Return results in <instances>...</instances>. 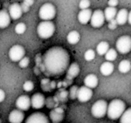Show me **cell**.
Returning a JSON list of instances; mask_svg holds the SVG:
<instances>
[{
  "label": "cell",
  "mask_w": 131,
  "mask_h": 123,
  "mask_svg": "<svg viewBox=\"0 0 131 123\" xmlns=\"http://www.w3.org/2000/svg\"><path fill=\"white\" fill-rule=\"evenodd\" d=\"M15 105H16L17 110H21V111H25V110H29L31 107V99L26 94H23L16 99Z\"/></svg>",
  "instance_id": "cell-10"
},
{
  "label": "cell",
  "mask_w": 131,
  "mask_h": 123,
  "mask_svg": "<svg viewBox=\"0 0 131 123\" xmlns=\"http://www.w3.org/2000/svg\"><path fill=\"white\" fill-rule=\"evenodd\" d=\"M39 16L44 21H50L56 16V7L50 3H45L39 10Z\"/></svg>",
  "instance_id": "cell-4"
},
{
  "label": "cell",
  "mask_w": 131,
  "mask_h": 123,
  "mask_svg": "<svg viewBox=\"0 0 131 123\" xmlns=\"http://www.w3.org/2000/svg\"><path fill=\"white\" fill-rule=\"evenodd\" d=\"M117 23H116V21H115V19L114 20H111V22H109V24H108V28L109 29H111V30H114V29H116L117 28Z\"/></svg>",
  "instance_id": "cell-37"
},
{
  "label": "cell",
  "mask_w": 131,
  "mask_h": 123,
  "mask_svg": "<svg viewBox=\"0 0 131 123\" xmlns=\"http://www.w3.org/2000/svg\"><path fill=\"white\" fill-rule=\"evenodd\" d=\"M95 58V51L93 49H87L84 53V58L86 61H92Z\"/></svg>",
  "instance_id": "cell-29"
},
{
  "label": "cell",
  "mask_w": 131,
  "mask_h": 123,
  "mask_svg": "<svg viewBox=\"0 0 131 123\" xmlns=\"http://www.w3.org/2000/svg\"><path fill=\"white\" fill-rule=\"evenodd\" d=\"M91 5V2L89 0H82L79 3V7L81 10H85V9H89V6Z\"/></svg>",
  "instance_id": "cell-34"
},
{
  "label": "cell",
  "mask_w": 131,
  "mask_h": 123,
  "mask_svg": "<svg viewBox=\"0 0 131 123\" xmlns=\"http://www.w3.org/2000/svg\"><path fill=\"white\" fill-rule=\"evenodd\" d=\"M23 87H24V90L25 91V92H31V91H32L33 88H34V84H33V82H31V80H28V81L24 82Z\"/></svg>",
  "instance_id": "cell-30"
},
{
  "label": "cell",
  "mask_w": 131,
  "mask_h": 123,
  "mask_svg": "<svg viewBox=\"0 0 131 123\" xmlns=\"http://www.w3.org/2000/svg\"><path fill=\"white\" fill-rule=\"evenodd\" d=\"M92 14H93V11L91 9L81 10L78 13V15H77L79 23L82 24H88V22H90V20H91Z\"/></svg>",
  "instance_id": "cell-16"
},
{
  "label": "cell",
  "mask_w": 131,
  "mask_h": 123,
  "mask_svg": "<svg viewBox=\"0 0 131 123\" xmlns=\"http://www.w3.org/2000/svg\"><path fill=\"white\" fill-rule=\"evenodd\" d=\"M45 103L47 104L48 108H52V107H54V104H53V98H51V97L47 98V101L45 100Z\"/></svg>",
  "instance_id": "cell-38"
},
{
  "label": "cell",
  "mask_w": 131,
  "mask_h": 123,
  "mask_svg": "<svg viewBox=\"0 0 131 123\" xmlns=\"http://www.w3.org/2000/svg\"><path fill=\"white\" fill-rule=\"evenodd\" d=\"M35 62H36V67H38L39 68V67H40V65H41V63H42V56H41V54H37L36 55V57H35Z\"/></svg>",
  "instance_id": "cell-36"
},
{
  "label": "cell",
  "mask_w": 131,
  "mask_h": 123,
  "mask_svg": "<svg viewBox=\"0 0 131 123\" xmlns=\"http://www.w3.org/2000/svg\"><path fill=\"white\" fill-rule=\"evenodd\" d=\"M118 4V0H110L109 2H108V5H109L110 7H116Z\"/></svg>",
  "instance_id": "cell-39"
},
{
  "label": "cell",
  "mask_w": 131,
  "mask_h": 123,
  "mask_svg": "<svg viewBox=\"0 0 131 123\" xmlns=\"http://www.w3.org/2000/svg\"><path fill=\"white\" fill-rule=\"evenodd\" d=\"M113 70H114V65L111 62H104V63L102 64V66L100 67L101 73L105 76H108L112 74Z\"/></svg>",
  "instance_id": "cell-20"
},
{
  "label": "cell",
  "mask_w": 131,
  "mask_h": 123,
  "mask_svg": "<svg viewBox=\"0 0 131 123\" xmlns=\"http://www.w3.org/2000/svg\"><path fill=\"white\" fill-rule=\"evenodd\" d=\"M130 68H131V63L129 60L124 59V60H122L119 63V65H118V70H119V72L122 73V74H126V73L129 72Z\"/></svg>",
  "instance_id": "cell-24"
},
{
  "label": "cell",
  "mask_w": 131,
  "mask_h": 123,
  "mask_svg": "<svg viewBox=\"0 0 131 123\" xmlns=\"http://www.w3.org/2000/svg\"><path fill=\"white\" fill-rule=\"evenodd\" d=\"M10 23H11V18H10L7 10H0V28L5 29L9 25Z\"/></svg>",
  "instance_id": "cell-17"
},
{
  "label": "cell",
  "mask_w": 131,
  "mask_h": 123,
  "mask_svg": "<svg viewBox=\"0 0 131 123\" xmlns=\"http://www.w3.org/2000/svg\"><path fill=\"white\" fill-rule=\"evenodd\" d=\"M117 12L118 11H117L116 7H110V6H108L107 8H105V10H104V12H103L105 21L111 22V20H114V18L116 17Z\"/></svg>",
  "instance_id": "cell-21"
},
{
  "label": "cell",
  "mask_w": 131,
  "mask_h": 123,
  "mask_svg": "<svg viewBox=\"0 0 131 123\" xmlns=\"http://www.w3.org/2000/svg\"><path fill=\"white\" fill-rule=\"evenodd\" d=\"M15 31L17 34H23V33H24L26 31L25 24H24V23H19V24H16V26H15Z\"/></svg>",
  "instance_id": "cell-28"
},
{
  "label": "cell",
  "mask_w": 131,
  "mask_h": 123,
  "mask_svg": "<svg viewBox=\"0 0 131 123\" xmlns=\"http://www.w3.org/2000/svg\"><path fill=\"white\" fill-rule=\"evenodd\" d=\"M21 7H22L23 14H24V13H27V12H29V10H30V7L26 6L25 5H24L23 3H22V5H21Z\"/></svg>",
  "instance_id": "cell-42"
},
{
  "label": "cell",
  "mask_w": 131,
  "mask_h": 123,
  "mask_svg": "<svg viewBox=\"0 0 131 123\" xmlns=\"http://www.w3.org/2000/svg\"><path fill=\"white\" fill-rule=\"evenodd\" d=\"M0 123H2V120H1V119H0Z\"/></svg>",
  "instance_id": "cell-45"
},
{
  "label": "cell",
  "mask_w": 131,
  "mask_h": 123,
  "mask_svg": "<svg viewBox=\"0 0 131 123\" xmlns=\"http://www.w3.org/2000/svg\"><path fill=\"white\" fill-rule=\"evenodd\" d=\"M33 3H34V2H33L32 0H24V2H23V4L25 5V6H28V7H31V6H32Z\"/></svg>",
  "instance_id": "cell-40"
},
{
  "label": "cell",
  "mask_w": 131,
  "mask_h": 123,
  "mask_svg": "<svg viewBox=\"0 0 131 123\" xmlns=\"http://www.w3.org/2000/svg\"><path fill=\"white\" fill-rule=\"evenodd\" d=\"M119 123H131V108H127L120 116Z\"/></svg>",
  "instance_id": "cell-26"
},
{
  "label": "cell",
  "mask_w": 131,
  "mask_h": 123,
  "mask_svg": "<svg viewBox=\"0 0 131 123\" xmlns=\"http://www.w3.org/2000/svg\"><path fill=\"white\" fill-rule=\"evenodd\" d=\"M77 90H78V86H77V85H73V86H71V88H70V90H69L70 99H72V100L77 99Z\"/></svg>",
  "instance_id": "cell-31"
},
{
  "label": "cell",
  "mask_w": 131,
  "mask_h": 123,
  "mask_svg": "<svg viewBox=\"0 0 131 123\" xmlns=\"http://www.w3.org/2000/svg\"><path fill=\"white\" fill-rule=\"evenodd\" d=\"M79 72H80V67H79V65L77 63V62H74V63H72L71 65L68 67L67 79L72 81L74 78L77 77V76H78Z\"/></svg>",
  "instance_id": "cell-15"
},
{
  "label": "cell",
  "mask_w": 131,
  "mask_h": 123,
  "mask_svg": "<svg viewBox=\"0 0 131 123\" xmlns=\"http://www.w3.org/2000/svg\"><path fill=\"white\" fill-rule=\"evenodd\" d=\"M55 24L51 21H43L37 27V33L41 39H49L55 33Z\"/></svg>",
  "instance_id": "cell-3"
},
{
  "label": "cell",
  "mask_w": 131,
  "mask_h": 123,
  "mask_svg": "<svg viewBox=\"0 0 131 123\" xmlns=\"http://www.w3.org/2000/svg\"><path fill=\"white\" fill-rule=\"evenodd\" d=\"M29 63H30V58L28 57H24L22 59L19 61V67H22V68H25L29 66Z\"/></svg>",
  "instance_id": "cell-32"
},
{
  "label": "cell",
  "mask_w": 131,
  "mask_h": 123,
  "mask_svg": "<svg viewBox=\"0 0 131 123\" xmlns=\"http://www.w3.org/2000/svg\"><path fill=\"white\" fill-rule=\"evenodd\" d=\"M84 86L88 87V88L90 89L95 88V87H97L99 83L98 77L93 74H89L85 76V78L84 80Z\"/></svg>",
  "instance_id": "cell-18"
},
{
  "label": "cell",
  "mask_w": 131,
  "mask_h": 123,
  "mask_svg": "<svg viewBox=\"0 0 131 123\" xmlns=\"http://www.w3.org/2000/svg\"><path fill=\"white\" fill-rule=\"evenodd\" d=\"M56 87V83L55 81H50V89H54Z\"/></svg>",
  "instance_id": "cell-44"
},
{
  "label": "cell",
  "mask_w": 131,
  "mask_h": 123,
  "mask_svg": "<svg viewBox=\"0 0 131 123\" xmlns=\"http://www.w3.org/2000/svg\"><path fill=\"white\" fill-rule=\"evenodd\" d=\"M69 54L62 47H51L42 56V73L47 76H59L69 67Z\"/></svg>",
  "instance_id": "cell-1"
},
{
  "label": "cell",
  "mask_w": 131,
  "mask_h": 123,
  "mask_svg": "<svg viewBox=\"0 0 131 123\" xmlns=\"http://www.w3.org/2000/svg\"><path fill=\"white\" fill-rule=\"evenodd\" d=\"M25 123H49V120L42 112H34L27 118Z\"/></svg>",
  "instance_id": "cell-11"
},
{
  "label": "cell",
  "mask_w": 131,
  "mask_h": 123,
  "mask_svg": "<svg viewBox=\"0 0 131 123\" xmlns=\"http://www.w3.org/2000/svg\"><path fill=\"white\" fill-rule=\"evenodd\" d=\"M93 96V91L92 89L88 88L86 86H81L78 87L77 94V99L81 102H86V101H90Z\"/></svg>",
  "instance_id": "cell-9"
},
{
  "label": "cell",
  "mask_w": 131,
  "mask_h": 123,
  "mask_svg": "<svg viewBox=\"0 0 131 123\" xmlns=\"http://www.w3.org/2000/svg\"><path fill=\"white\" fill-rule=\"evenodd\" d=\"M107 108H108V102L105 100H98L96 101L92 106V114L95 118H102L107 113Z\"/></svg>",
  "instance_id": "cell-5"
},
{
  "label": "cell",
  "mask_w": 131,
  "mask_h": 123,
  "mask_svg": "<svg viewBox=\"0 0 131 123\" xmlns=\"http://www.w3.org/2000/svg\"><path fill=\"white\" fill-rule=\"evenodd\" d=\"M127 15H128V11L125 8H122L119 11L117 12L116 15V21L117 24L118 25H124L127 22Z\"/></svg>",
  "instance_id": "cell-19"
},
{
  "label": "cell",
  "mask_w": 131,
  "mask_h": 123,
  "mask_svg": "<svg viewBox=\"0 0 131 123\" xmlns=\"http://www.w3.org/2000/svg\"><path fill=\"white\" fill-rule=\"evenodd\" d=\"M67 40H68V43L75 45V44L78 43V42L80 40V34L77 31H72L68 34Z\"/></svg>",
  "instance_id": "cell-22"
},
{
  "label": "cell",
  "mask_w": 131,
  "mask_h": 123,
  "mask_svg": "<svg viewBox=\"0 0 131 123\" xmlns=\"http://www.w3.org/2000/svg\"><path fill=\"white\" fill-rule=\"evenodd\" d=\"M126 110V103L120 99H113L108 104L107 115L111 119H118Z\"/></svg>",
  "instance_id": "cell-2"
},
{
  "label": "cell",
  "mask_w": 131,
  "mask_h": 123,
  "mask_svg": "<svg viewBox=\"0 0 131 123\" xmlns=\"http://www.w3.org/2000/svg\"><path fill=\"white\" fill-rule=\"evenodd\" d=\"M104 22H105V19H104L103 12L102 10L98 9V10H95L94 12H93L91 16V20H90L91 25L94 28L102 27L104 24Z\"/></svg>",
  "instance_id": "cell-8"
},
{
  "label": "cell",
  "mask_w": 131,
  "mask_h": 123,
  "mask_svg": "<svg viewBox=\"0 0 131 123\" xmlns=\"http://www.w3.org/2000/svg\"><path fill=\"white\" fill-rule=\"evenodd\" d=\"M5 98H6V94H5V91L2 90V89H0V102H2V101L5 100Z\"/></svg>",
  "instance_id": "cell-41"
},
{
  "label": "cell",
  "mask_w": 131,
  "mask_h": 123,
  "mask_svg": "<svg viewBox=\"0 0 131 123\" xmlns=\"http://www.w3.org/2000/svg\"><path fill=\"white\" fill-rule=\"evenodd\" d=\"M104 56H105V59L107 60V62H111V61H113V60L116 59L118 54H117L116 49H111V48H110L109 50L106 52V54L104 55Z\"/></svg>",
  "instance_id": "cell-27"
},
{
  "label": "cell",
  "mask_w": 131,
  "mask_h": 123,
  "mask_svg": "<svg viewBox=\"0 0 131 123\" xmlns=\"http://www.w3.org/2000/svg\"><path fill=\"white\" fill-rule=\"evenodd\" d=\"M127 23L131 24V12H128V15H127Z\"/></svg>",
  "instance_id": "cell-43"
},
{
  "label": "cell",
  "mask_w": 131,
  "mask_h": 123,
  "mask_svg": "<svg viewBox=\"0 0 131 123\" xmlns=\"http://www.w3.org/2000/svg\"><path fill=\"white\" fill-rule=\"evenodd\" d=\"M24 119V111H21L19 110H13L9 113L8 120L10 123H22Z\"/></svg>",
  "instance_id": "cell-14"
},
{
  "label": "cell",
  "mask_w": 131,
  "mask_h": 123,
  "mask_svg": "<svg viewBox=\"0 0 131 123\" xmlns=\"http://www.w3.org/2000/svg\"><path fill=\"white\" fill-rule=\"evenodd\" d=\"M116 49L121 54H127L131 49V38L128 35H123L117 40ZM116 50V51H117Z\"/></svg>",
  "instance_id": "cell-6"
},
{
  "label": "cell",
  "mask_w": 131,
  "mask_h": 123,
  "mask_svg": "<svg viewBox=\"0 0 131 123\" xmlns=\"http://www.w3.org/2000/svg\"><path fill=\"white\" fill-rule=\"evenodd\" d=\"M8 14H9V16L13 20H17L23 15V11L22 7H21V5L18 3H14L11 6H9V9H8Z\"/></svg>",
  "instance_id": "cell-13"
},
{
  "label": "cell",
  "mask_w": 131,
  "mask_h": 123,
  "mask_svg": "<svg viewBox=\"0 0 131 123\" xmlns=\"http://www.w3.org/2000/svg\"><path fill=\"white\" fill-rule=\"evenodd\" d=\"M58 98L61 101H66L68 100V92H66L64 89H62L61 92H59L58 94Z\"/></svg>",
  "instance_id": "cell-35"
},
{
  "label": "cell",
  "mask_w": 131,
  "mask_h": 123,
  "mask_svg": "<svg viewBox=\"0 0 131 123\" xmlns=\"http://www.w3.org/2000/svg\"><path fill=\"white\" fill-rule=\"evenodd\" d=\"M110 45L107 42H101L100 43L97 45L96 47V51L99 55L102 56V55H105L106 52L109 50Z\"/></svg>",
  "instance_id": "cell-23"
},
{
  "label": "cell",
  "mask_w": 131,
  "mask_h": 123,
  "mask_svg": "<svg viewBox=\"0 0 131 123\" xmlns=\"http://www.w3.org/2000/svg\"><path fill=\"white\" fill-rule=\"evenodd\" d=\"M9 58L12 61L14 62H19L24 56H25V49L23 46L21 45H14L9 49Z\"/></svg>",
  "instance_id": "cell-7"
},
{
  "label": "cell",
  "mask_w": 131,
  "mask_h": 123,
  "mask_svg": "<svg viewBox=\"0 0 131 123\" xmlns=\"http://www.w3.org/2000/svg\"><path fill=\"white\" fill-rule=\"evenodd\" d=\"M49 118L54 123H59L63 120L64 119V113H59L56 111L55 110H52L49 113Z\"/></svg>",
  "instance_id": "cell-25"
},
{
  "label": "cell",
  "mask_w": 131,
  "mask_h": 123,
  "mask_svg": "<svg viewBox=\"0 0 131 123\" xmlns=\"http://www.w3.org/2000/svg\"><path fill=\"white\" fill-rule=\"evenodd\" d=\"M47 86L48 89L50 91V80L49 78H44V79L41 80V87L44 91H47Z\"/></svg>",
  "instance_id": "cell-33"
},
{
  "label": "cell",
  "mask_w": 131,
  "mask_h": 123,
  "mask_svg": "<svg viewBox=\"0 0 131 123\" xmlns=\"http://www.w3.org/2000/svg\"><path fill=\"white\" fill-rule=\"evenodd\" d=\"M31 106L33 109H41L45 105V97L40 93L34 94L31 98Z\"/></svg>",
  "instance_id": "cell-12"
}]
</instances>
